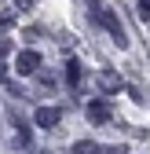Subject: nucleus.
Returning a JSON list of instances; mask_svg holds the SVG:
<instances>
[{
  "label": "nucleus",
  "instance_id": "nucleus-1",
  "mask_svg": "<svg viewBox=\"0 0 150 154\" xmlns=\"http://www.w3.org/2000/svg\"><path fill=\"white\" fill-rule=\"evenodd\" d=\"M92 15H95V22H99V26H103V29H106V33H110V37L117 41V48H128V37H124V26H121L117 18H114V15H110V11L103 8V4H92Z\"/></svg>",
  "mask_w": 150,
  "mask_h": 154
},
{
  "label": "nucleus",
  "instance_id": "nucleus-2",
  "mask_svg": "<svg viewBox=\"0 0 150 154\" xmlns=\"http://www.w3.org/2000/svg\"><path fill=\"white\" fill-rule=\"evenodd\" d=\"M15 70L22 73V77L37 73V70H40V51H33V48H26V51H18V55H15Z\"/></svg>",
  "mask_w": 150,
  "mask_h": 154
},
{
  "label": "nucleus",
  "instance_id": "nucleus-3",
  "mask_svg": "<svg viewBox=\"0 0 150 154\" xmlns=\"http://www.w3.org/2000/svg\"><path fill=\"white\" fill-rule=\"evenodd\" d=\"M84 114H88L95 125H106L110 118H114V110H110V103H106V99H88V103H84Z\"/></svg>",
  "mask_w": 150,
  "mask_h": 154
},
{
  "label": "nucleus",
  "instance_id": "nucleus-4",
  "mask_svg": "<svg viewBox=\"0 0 150 154\" xmlns=\"http://www.w3.org/2000/svg\"><path fill=\"white\" fill-rule=\"evenodd\" d=\"M59 121H62L59 106H37V114H33V125L37 128H55Z\"/></svg>",
  "mask_w": 150,
  "mask_h": 154
},
{
  "label": "nucleus",
  "instance_id": "nucleus-5",
  "mask_svg": "<svg viewBox=\"0 0 150 154\" xmlns=\"http://www.w3.org/2000/svg\"><path fill=\"white\" fill-rule=\"evenodd\" d=\"M70 154H103V147L92 143V140H77V143L70 147Z\"/></svg>",
  "mask_w": 150,
  "mask_h": 154
},
{
  "label": "nucleus",
  "instance_id": "nucleus-6",
  "mask_svg": "<svg viewBox=\"0 0 150 154\" xmlns=\"http://www.w3.org/2000/svg\"><path fill=\"white\" fill-rule=\"evenodd\" d=\"M66 85H81V63L77 59L66 63Z\"/></svg>",
  "mask_w": 150,
  "mask_h": 154
},
{
  "label": "nucleus",
  "instance_id": "nucleus-7",
  "mask_svg": "<svg viewBox=\"0 0 150 154\" xmlns=\"http://www.w3.org/2000/svg\"><path fill=\"white\" fill-rule=\"evenodd\" d=\"M99 85H103L106 92H121V77H114V73H103V77H99Z\"/></svg>",
  "mask_w": 150,
  "mask_h": 154
},
{
  "label": "nucleus",
  "instance_id": "nucleus-8",
  "mask_svg": "<svg viewBox=\"0 0 150 154\" xmlns=\"http://www.w3.org/2000/svg\"><path fill=\"white\" fill-rule=\"evenodd\" d=\"M139 18H150V0H139Z\"/></svg>",
  "mask_w": 150,
  "mask_h": 154
},
{
  "label": "nucleus",
  "instance_id": "nucleus-9",
  "mask_svg": "<svg viewBox=\"0 0 150 154\" xmlns=\"http://www.w3.org/2000/svg\"><path fill=\"white\" fill-rule=\"evenodd\" d=\"M11 18H15V15H11V11H4V15H0V26H11Z\"/></svg>",
  "mask_w": 150,
  "mask_h": 154
},
{
  "label": "nucleus",
  "instance_id": "nucleus-10",
  "mask_svg": "<svg viewBox=\"0 0 150 154\" xmlns=\"http://www.w3.org/2000/svg\"><path fill=\"white\" fill-rule=\"evenodd\" d=\"M8 77V66H4V55H0V81Z\"/></svg>",
  "mask_w": 150,
  "mask_h": 154
},
{
  "label": "nucleus",
  "instance_id": "nucleus-11",
  "mask_svg": "<svg viewBox=\"0 0 150 154\" xmlns=\"http://www.w3.org/2000/svg\"><path fill=\"white\" fill-rule=\"evenodd\" d=\"M8 51H11V44H8V41H0V55H8Z\"/></svg>",
  "mask_w": 150,
  "mask_h": 154
},
{
  "label": "nucleus",
  "instance_id": "nucleus-12",
  "mask_svg": "<svg viewBox=\"0 0 150 154\" xmlns=\"http://www.w3.org/2000/svg\"><path fill=\"white\" fill-rule=\"evenodd\" d=\"M103 154H121V147H103Z\"/></svg>",
  "mask_w": 150,
  "mask_h": 154
},
{
  "label": "nucleus",
  "instance_id": "nucleus-13",
  "mask_svg": "<svg viewBox=\"0 0 150 154\" xmlns=\"http://www.w3.org/2000/svg\"><path fill=\"white\" fill-rule=\"evenodd\" d=\"M33 4V0H15V8H29Z\"/></svg>",
  "mask_w": 150,
  "mask_h": 154
}]
</instances>
